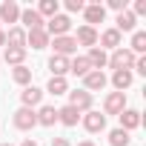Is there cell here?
I'll return each instance as SVG.
<instances>
[{"mask_svg":"<svg viewBox=\"0 0 146 146\" xmlns=\"http://www.w3.org/2000/svg\"><path fill=\"white\" fill-rule=\"evenodd\" d=\"M135 57H137V54H132L129 49H123V46H120V49H115V52H112V57L106 60V66H112L115 72H120V69H132V66H135Z\"/></svg>","mask_w":146,"mask_h":146,"instance_id":"1","label":"cell"},{"mask_svg":"<svg viewBox=\"0 0 146 146\" xmlns=\"http://www.w3.org/2000/svg\"><path fill=\"white\" fill-rule=\"evenodd\" d=\"M12 123H15V129H20V132H29V129H35V126H37V115H35V109H26V106H20V109L15 112Z\"/></svg>","mask_w":146,"mask_h":146,"instance_id":"2","label":"cell"},{"mask_svg":"<svg viewBox=\"0 0 146 146\" xmlns=\"http://www.w3.org/2000/svg\"><path fill=\"white\" fill-rule=\"evenodd\" d=\"M43 29H46V35L63 37V35L72 29V20H69L66 15H54V17H49V23H43Z\"/></svg>","mask_w":146,"mask_h":146,"instance_id":"3","label":"cell"},{"mask_svg":"<svg viewBox=\"0 0 146 146\" xmlns=\"http://www.w3.org/2000/svg\"><path fill=\"white\" fill-rule=\"evenodd\" d=\"M123 109H126V95H123V92L106 95V100H103V115H120Z\"/></svg>","mask_w":146,"mask_h":146,"instance_id":"4","label":"cell"},{"mask_svg":"<svg viewBox=\"0 0 146 146\" xmlns=\"http://www.w3.org/2000/svg\"><path fill=\"white\" fill-rule=\"evenodd\" d=\"M69 106L72 109H78V112H89L92 109V95L86 89H75V92H69Z\"/></svg>","mask_w":146,"mask_h":146,"instance_id":"5","label":"cell"},{"mask_svg":"<svg viewBox=\"0 0 146 146\" xmlns=\"http://www.w3.org/2000/svg\"><path fill=\"white\" fill-rule=\"evenodd\" d=\"M83 129H86V132H92V135H95V132H103V129H106V115H100V112H92V109H89V112L83 115Z\"/></svg>","mask_w":146,"mask_h":146,"instance_id":"6","label":"cell"},{"mask_svg":"<svg viewBox=\"0 0 146 146\" xmlns=\"http://www.w3.org/2000/svg\"><path fill=\"white\" fill-rule=\"evenodd\" d=\"M106 83H109V80H106V75H103V72H95V69L83 78V89H86L89 95H92V92H100Z\"/></svg>","mask_w":146,"mask_h":146,"instance_id":"7","label":"cell"},{"mask_svg":"<svg viewBox=\"0 0 146 146\" xmlns=\"http://www.w3.org/2000/svg\"><path fill=\"white\" fill-rule=\"evenodd\" d=\"M54 54H60V57H69L72 52H78V43H75V37H69V35H63V37H54Z\"/></svg>","mask_w":146,"mask_h":146,"instance_id":"8","label":"cell"},{"mask_svg":"<svg viewBox=\"0 0 146 146\" xmlns=\"http://www.w3.org/2000/svg\"><path fill=\"white\" fill-rule=\"evenodd\" d=\"M20 23H23L29 32H37V29H43V17L37 15V9H23V12H20Z\"/></svg>","mask_w":146,"mask_h":146,"instance_id":"9","label":"cell"},{"mask_svg":"<svg viewBox=\"0 0 146 146\" xmlns=\"http://www.w3.org/2000/svg\"><path fill=\"white\" fill-rule=\"evenodd\" d=\"M117 117H120V129H123V132H132V129L140 126V112H137V109H123Z\"/></svg>","mask_w":146,"mask_h":146,"instance_id":"10","label":"cell"},{"mask_svg":"<svg viewBox=\"0 0 146 146\" xmlns=\"http://www.w3.org/2000/svg\"><path fill=\"white\" fill-rule=\"evenodd\" d=\"M17 20H20V6L15 0H6L0 6V23H17Z\"/></svg>","mask_w":146,"mask_h":146,"instance_id":"11","label":"cell"},{"mask_svg":"<svg viewBox=\"0 0 146 146\" xmlns=\"http://www.w3.org/2000/svg\"><path fill=\"white\" fill-rule=\"evenodd\" d=\"M83 17H86V26L103 23V17H106V9H103L100 3H89V6L83 9Z\"/></svg>","mask_w":146,"mask_h":146,"instance_id":"12","label":"cell"},{"mask_svg":"<svg viewBox=\"0 0 146 146\" xmlns=\"http://www.w3.org/2000/svg\"><path fill=\"white\" fill-rule=\"evenodd\" d=\"M86 60H89V66H92L95 72H103V66H106L109 54H106L100 46H92V49H89V54H86Z\"/></svg>","mask_w":146,"mask_h":146,"instance_id":"13","label":"cell"},{"mask_svg":"<svg viewBox=\"0 0 146 146\" xmlns=\"http://www.w3.org/2000/svg\"><path fill=\"white\" fill-rule=\"evenodd\" d=\"M6 43H9V49H26V32L20 26H12L6 32Z\"/></svg>","mask_w":146,"mask_h":146,"instance_id":"14","label":"cell"},{"mask_svg":"<svg viewBox=\"0 0 146 146\" xmlns=\"http://www.w3.org/2000/svg\"><path fill=\"white\" fill-rule=\"evenodd\" d=\"M75 43H78V46H89V49H92V46L98 43V32H95V26H80V29H78Z\"/></svg>","mask_w":146,"mask_h":146,"instance_id":"15","label":"cell"},{"mask_svg":"<svg viewBox=\"0 0 146 146\" xmlns=\"http://www.w3.org/2000/svg\"><path fill=\"white\" fill-rule=\"evenodd\" d=\"M20 100H23V106H26V109H35V106L43 100V92H40L37 86H26V89L20 92Z\"/></svg>","mask_w":146,"mask_h":146,"instance_id":"16","label":"cell"},{"mask_svg":"<svg viewBox=\"0 0 146 146\" xmlns=\"http://www.w3.org/2000/svg\"><path fill=\"white\" fill-rule=\"evenodd\" d=\"M57 120H60L63 126H78V120H80V112H78V109H72V106L66 103L63 109H57Z\"/></svg>","mask_w":146,"mask_h":146,"instance_id":"17","label":"cell"},{"mask_svg":"<svg viewBox=\"0 0 146 146\" xmlns=\"http://www.w3.org/2000/svg\"><path fill=\"white\" fill-rule=\"evenodd\" d=\"M49 69H52V78H63L66 72H69V57L52 54V57H49Z\"/></svg>","mask_w":146,"mask_h":146,"instance_id":"18","label":"cell"},{"mask_svg":"<svg viewBox=\"0 0 146 146\" xmlns=\"http://www.w3.org/2000/svg\"><path fill=\"white\" fill-rule=\"evenodd\" d=\"M135 23H137V17L126 9V12H117V26H115V29H117L120 35H123V32H135Z\"/></svg>","mask_w":146,"mask_h":146,"instance_id":"19","label":"cell"},{"mask_svg":"<svg viewBox=\"0 0 146 146\" xmlns=\"http://www.w3.org/2000/svg\"><path fill=\"white\" fill-rule=\"evenodd\" d=\"M26 46H32V49H46V46H49V35H46V29L29 32V35H26Z\"/></svg>","mask_w":146,"mask_h":146,"instance_id":"20","label":"cell"},{"mask_svg":"<svg viewBox=\"0 0 146 146\" xmlns=\"http://www.w3.org/2000/svg\"><path fill=\"white\" fill-rule=\"evenodd\" d=\"M112 86H115L117 92L129 89V86H132V69H120V72H115V75H112Z\"/></svg>","mask_w":146,"mask_h":146,"instance_id":"21","label":"cell"},{"mask_svg":"<svg viewBox=\"0 0 146 146\" xmlns=\"http://www.w3.org/2000/svg\"><path fill=\"white\" fill-rule=\"evenodd\" d=\"M98 40L103 43L100 49H120V32H117V29H106Z\"/></svg>","mask_w":146,"mask_h":146,"instance_id":"22","label":"cell"},{"mask_svg":"<svg viewBox=\"0 0 146 146\" xmlns=\"http://www.w3.org/2000/svg\"><path fill=\"white\" fill-rule=\"evenodd\" d=\"M35 115H37L40 126H54L57 123V109L54 106H40V112H35Z\"/></svg>","mask_w":146,"mask_h":146,"instance_id":"23","label":"cell"},{"mask_svg":"<svg viewBox=\"0 0 146 146\" xmlns=\"http://www.w3.org/2000/svg\"><path fill=\"white\" fill-rule=\"evenodd\" d=\"M69 72H72V75H78V78H86L89 72H92V66H89L86 57H75V60H69Z\"/></svg>","mask_w":146,"mask_h":146,"instance_id":"24","label":"cell"},{"mask_svg":"<svg viewBox=\"0 0 146 146\" xmlns=\"http://www.w3.org/2000/svg\"><path fill=\"white\" fill-rule=\"evenodd\" d=\"M3 60H6L9 66H23V60H26V49H6V52H3Z\"/></svg>","mask_w":146,"mask_h":146,"instance_id":"25","label":"cell"},{"mask_svg":"<svg viewBox=\"0 0 146 146\" xmlns=\"http://www.w3.org/2000/svg\"><path fill=\"white\" fill-rule=\"evenodd\" d=\"M12 80L20 83V86H29V80H32V69H29V66H15V69H12Z\"/></svg>","mask_w":146,"mask_h":146,"instance_id":"26","label":"cell"},{"mask_svg":"<svg viewBox=\"0 0 146 146\" xmlns=\"http://www.w3.org/2000/svg\"><path fill=\"white\" fill-rule=\"evenodd\" d=\"M132 54H143L146 52V32H135L132 35Z\"/></svg>","mask_w":146,"mask_h":146,"instance_id":"27","label":"cell"},{"mask_svg":"<svg viewBox=\"0 0 146 146\" xmlns=\"http://www.w3.org/2000/svg\"><path fill=\"white\" fill-rule=\"evenodd\" d=\"M129 140H132V137H129V132H123V129H112V132H109V143H112V146H129Z\"/></svg>","mask_w":146,"mask_h":146,"instance_id":"28","label":"cell"},{"mask_svg":"<svg viewBox=\"0 0 146 146\" xmlns=\"http://www.w3.org/2000/svg\"><path fill=\"white\" fill-rule=\"evenodd\" d=\"M57 9H60V3H57V0H40V6H37V15H40V17H43V15L54 17V15H57Z\"/></svg>","mask_w":146,"mask_h":146,"instance_id":"29","label":"cell"},{"mask_svg":"<svg viewBox=\"0 0 146 146\" xmlns=\"http://www.w3.org/2000/svg\"><path fill=\"white\" fill-rule=\"evenodd\" d=\"M46 89H49L52 95H66V92H69V83H66V78H52Z\"/></svg>","mask_w":146,"mask_h":146,"instance_id":"30","label":"cell"},{"mask_svg":"<svg viewBox=\"0 0 146 146\" xmlns=\"http://www.w3.org/2000/svg\"><path fill=\"white\" fill-rule=\"evenodd\" d=\"M66 9H69V12H83L86 3H83V0H66Z\"/></svg>","mask_w":146,"mask_h":146,"instance_id":"31","label":"cell"},{"mask_svg":"<svg viewBox=\"0 0 146 146\" xmlns=\"http://www.w3.org/2000/svg\"><path fill=\"white\" fill-rule=\"evenodd\" d=\"M135 72H137V75H146V57L140 54V57H135V66H132Z\"/></svg>","mask_w":146,"mask_h":146,"instance_id":"32","label":"cell"},{"mask_svg":"<svg viewBox=\"0 0 146 146\" xmlns=\"http://www.w3.org/2000/svg\"><path fill=\"white\" fill-rule=\"evenodd\" d=\"M109 6L115 12H126V0H109Z\"/></svg>","mask_w":146,"mask_h":146,"instance_id":"33","label":"cell"},{"mask_svg":"<svg viewBox=\"0 0 146 146\" xmlns=\"http://www.w3.org/2000/svg\"><path fill=\"white\" fill-rule=\"evenodd\" d=\"M132 15H146V0H137L135 3V12Z\"/></svg>","mask_w":146,"mask_h":146,"instance_id":"34","label":"cell"},{"mask_svg":"<svg viewBox=\"0 0 146 146\" xmlns=\"http://www.w3.org/2000/svg\"><path fill=\"white\" fill-rule=\"evenodd\" d=\"M52 146H72L66 137H52Z\"/></svg>","mask_w":146,"mask_h":146,"instance_id":"35","label":"cell"},{"mask_svg":"<svg viewBox=\"0 0 146 146\" xmlns=\"http://www.w3.org/2000/svg\"><path fill=\"white\" fill-rule=\"evenodd\" d=\"M20 146H37V143H35V137H26V140H23Z\"/></svg>","mask_w":146,"mask_h":146,"instance_id":"36","label":"cell"},{"mask_svg":"<svg viewBox=\"0 0 146 146\" xmlns=\"http://www.w3.org/2000/svg\"><path fill=\"white\" fill-rule=\"evenodd\" d=\"M3 43H6V32H3V29H0V46H3Z\"/></svg>","mask_w":146,"mask_h":146,"instance_id":"37","label":"cell"},{"mask_svg":"<svg viewBox=\"0 0 146 146\" xmlns=\"http://www.w3.org/2000/svg\"><path fill=\"white\" fill-rule=\"evenodd\" d=\"M78 146H95V143H92V140H80Z\"/></svg>","mask_w":146,"mask_h":146,"instance_id":"38","label":"cell"},{"mask_svg":"<svg viewBox=\"0 0 146 146\" xmlns=\"http://www.w3.org/2000/svg\"><path fill=\"white\" fill-rule=\"evenodd\" d=\"M0 146H12V143H0Z\"/></svg>","mask_w":146,"mask_h":146,"instance_id":"39","label":"cell"}]
</instances>
